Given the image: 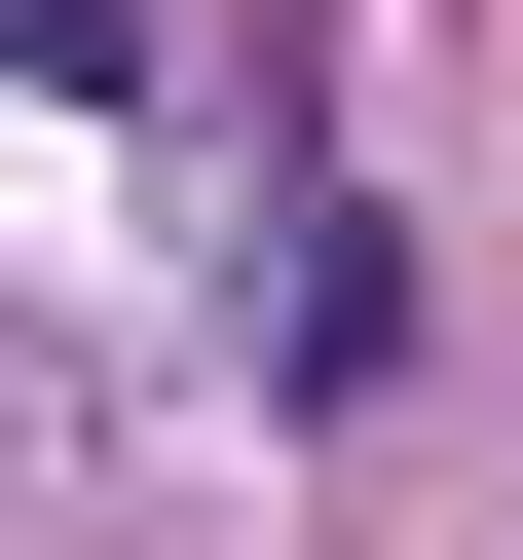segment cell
I'll return each mask as SVG.
<instances>
[{
	"instance_id": "1",
	"label": "cell",
	"mask_w": 523,
	"mask_h": 560,
	"mask_svg": "<svg viewBox=\"0 0 523 560\" xmlns=\"http://www.w3.org/2000/svg\"><path fill=\"white\" fill-rule=\"evenodd\" d=\"M0 75H113V0H0Z\"/></svg>"
}]
</instances>
